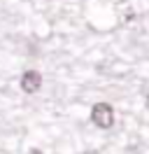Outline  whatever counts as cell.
<instances>
[{"instance_id": "277c9868", "label": "cell", "mask_w": 149, "mask_h": 154, "mask_svg": "<svg viewBox=\"0 0 149 154\" xmlns=\"http://www.w3.org/2000/svg\"><path fill=\"white\" fill-rule=\"evenodd\" d=\"M147 107H149V96H147Z\"/></svg>"}, {"instance_id": "3957f363", "label": "cell", "mask_w": 149, "mask_h": 154, "mask_svg": "<svg viewBox=\"0 0 149 154\" xmlns=\"http://www.w3.org/2000/svg\"><path fill=\"white\" fill-rule=\"evenodd\" d=\"M30 154H42V152H40V149H30Z\"/></svg>"}, {"instance_id": "6da1fadb", "label": "cell", "mask_w": 149, "mask_h": 154, "mask_svg": "<svg viewBox=\"0 0 149 154\" xmlns=\"http://www.w3.org/2000/svg\"><path fill=\"white\" fill-rule=\"evenodd\" d=\"M91 119L96 126H100V128H110L112 122H114V110H112V105H107V103H96L91 110Z\"/></svg>"}, {"instance_id": "7a4b0ae2", "label": "cell", "mask_w": 149, "mask_h": 154, "mask_svg": "<svg viewBox=\"0 0 149 154\" xmlns=\"http://www.w3.org/2000/svg\"><path fill=\"white\" fill-rule=\"evenodd\" d=\"M42 87V77L37 70H26L23 77H21V89L26 91V94H35L37 89Z\"/></svg>"}]
</instances>
